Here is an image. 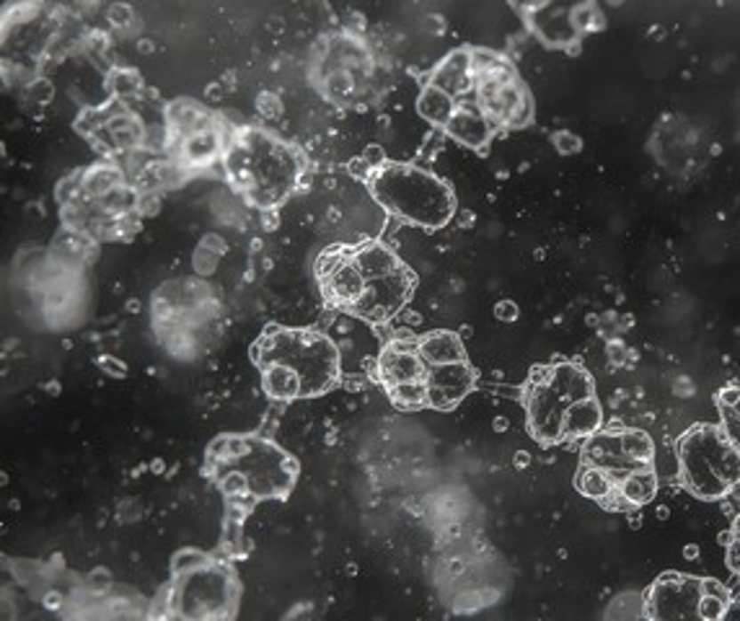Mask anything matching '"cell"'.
<instances>
[{
	"label": "cell",
	"mask_w": 740,
	"mask_h": 621,
	"mask_svg": "<svg viewBox=\"0 0 740 621\" xmlns=\"http://www.w3.org/2000/svg\"><path fill=\"white\" fill-rule=\"evenodd\" d=\"M528 461H531V456L526 451L515 453V464H518V466H528Z\"/></svg>",
	"instance_id": "50"
},
{
	"label": "cell",
	"mask_w": 740,
	"mask_h": 621,
	"mask_svg": "<svg viewBox=\"0 0 740 621\" xmlns=\"http://www.w3.org/2000/svg\"><path fill=\"white\" fill-rule=\"evenodd\" d=\"M99 367L107 373V375H112V378H122V375H127V366L122 363V360H114V358H99Z\"/></svg>",
	"instance_id": "39"
},
{
	"label": "cell",
	"mask_w": 740,
	"mask_h": 621,
	"mask_svg": "<svg viewBox=\"0 0 740 621\" xmlns=\"http://www.w3.org/2000/svg\"><path fill=\"white\" fill-rule=\"evenodd\" d=\"M683 557H686V560H696V557H699V546H696V544H688V546L683 549Z\"/></svg>",
	"instance_id": "49"
},
{
	"label": "cell",
	"mask_w": 740,
	"mask_h": 621,
	"mask_svg": "<svg viewBox=\"0 0 740 621\" xmlns=\"http://www.w3.org/2000/svg\"><path fill=\"white\" fill-rule=\"evenodd\" d=\"M60 603H62V595L60 593H50L44 598V606H47V609H57Z\"/></svg>",
	"instance_id": "48"
},
{
	"label": "cell",
	"mask_w": 740,
	"mask_h": 621,
	"mask_svg": "<svg viewBox=\"0 0 740 621\" xmlns=\"http://www.w3.org/2000/svg\"><path fill=\"white\" fill-rule=\"evenodd\" d=\"M109 572L107 569H96V572H91L88 575V588L93 591V593H101V591H107L109 588Z\"/></svg>",
	"instance_id": "41"
},
{
	"label": "cell",
	"mask_w": 740,
	"mask_h": 621,
	"mask_svg": "<svg viewBox=\"0 0 740 621\" xmlns=\"http://www.w3.org/2000/svg\"><path fill=\"white\" fill-rule=\"evenodd\" d=\"M254 360L259 366L283 363L301 375V396H318L334 386L340 375V355L334 344L318 332L280 329L264 335L254 344Z\"/></svg>",
	"instance_id": "3"
},
{
	"label": "cell",
	"mask_w": 740,
	"mask_h": 621,
	"mask_svg": "<svg viewBox=\"0 0 740 621\" xmlns=\"http://www.w3.org/2000/svg\"><path fill=\"white\" fill-rule=\"evenodd\" d=\"M370 192L389 213L422 228H443L455 213L451 187L435 173L406 164L375 171L370 176Z\"/></svg>",
	"instance_id": "1"
},
{
	"label": "cell",
	"mask_w": 740,
	"mask_h": 621,
	"mask_svg": "<svg viewBox=\"0 0 740 621\" xmlns=\"http://www.w3.org/2000/svg\"><path fill=\"white\" fill-rule=\"evenodd\" d=\"M699 619L707 621H717L722 619L728 614V601L722 598H714V595H704L702 593V601H699V609H696Z\"/></svg>",
	"instance_id": "31"
},
{
	"label": "cell",
	"mask_w": 740,
	"mask_h": 621,
	"mask_svg": "<svg viewBox=\"0 0 740 621\" xmlns=\"http://www.w3.org/2000/svg\"><path fill=\"white\" fill-rule=\"evenodd\" d=\"M241 510H236L233 512V518H228L226 520V528H223V541H226L228 546H233V544H238L241 541Z\"/></svg>",
	"instance_id": "36"
},
{
	"label": "cell",
	"mask_w": 740,
	"mask_h": 621,
	"mask_svg": "<svg viewBox=\"0 0 740 621\" xmlns=\"http://www.w3.org/2000/svg\"><path fill=\"white\" fill-rule=\"evenodd\" d=\"M184 577L187 580L173 591L176 614H181L187 619H205V617L223 614L228 598H230V585L221 569L205 567V569L189 572Z\"/></svg>",
	"instance_id": "4"
},
{
	"label": "cell",
	"mask_w": 740,
	"mask_h": 621,
	"mask_svg": "<svg viewBox=\"0 0 740 621\" xmlns=\"http://www.w3.org/2000/svg\"><path fill=\"white\" fill-rule=\"evenodd\" d=\"M471 221H474V215H471V213H463V215H461V226H463V228L469 226Z\"/></svg>",
	"instance_id": "53"
},
{
	"label": "cell",
	"mask_w": 740,
	"mask_h": 621,
	"mask_svg": "<svg viewBox=\"0 0 740 621\" xmlns=\"http://www.w3.org/2000/svg\"><path fill=\"white\" fill-rule=\"evenodd\" d=\"M417 109H420V114L425 117L427 122L446 127V125L451 122V117L455 114V109H458V101H455L454 96H448L446 91H440L438 85L430 84L425 85V91L420 93Z\"/></svg>",
	"instance_id": "22"
},
{
	"label": "cell",
	"mask_w": 740,
	"mask_h": 621,
	"mask_svg": "<svg viewBox=\"0 0 740 621\" xmlns=\"http://www.w3.org/2000/svg\"><path fill=\"white\" fill-rule=\"evenodd\" d=\"M546 381L567 404H575V401H583V399L593 396V378L583 367L572 366V363L549 367Z\"/></svg>",
	"instance_id": "16"
},
{
	"label": "cell",
	"mask_w": 740,
	"mask_h": 621,
	"mask_svg": "<svg viewBox=\"0 0 740 621\" xmlns=\"http://www.w3.org/2000/svg\"><path fill=\"white\" fill-rule=\"evenodd\" d=\"M575 484H577V489L585 495V497H591V500H606L608 495H611V489L616 487V481H614V477L608 474V472H603V469H598V466H585L583 472H580V477L575 480Z\"/></svg>",
	"instance_id": "25"
},
{
	"label": "cell",
	"mask_w": 740,
	"mask_h": 621,
	"mask_svg": "<svg viewBox=\"0 0 740 621\" xmlns=\"http://www.w3.org/2000/svg\"><path fill=\"white\" fill-rule=\"evenodd\" d=\"M107 141V150H133L145 141L142 125L127 112H117L107 119V125L96 133Z\"/></svg>",
	"instance_id": "17"
},
{
	"label": "cell",
	"mask_w": 740,
	"mask_h": 621,
	"mask_svg": "<svg viewBox=\"0 0 740 621\" xmlns=\"http://www.w3.org/2000/svg\"><path fill=\"white\" fill-rule=\"evenodd\" d=\"M619 489H622L629 505H648L657 495V477L648 466H639L619 481Z\"/></svg>",
	"instance_id": "23"
},
{
	"label": "cell",
	"mask_w": 740,
	"mask_h": 621,
	"mask_svg": "<svg viewBox=\"0 0 740 621\" xmlns=\"http://www.w3.org/2000/svg\"><path fill=\"white\" fill-rule=\"evenodd\" d=\"M531 119H534V104H531V96H528V99L515 109V114H512L505 125H508V127H526Z\"/></svg>",
	"instance_id": "35"
},
{
	"label": "cell",
	"mask_w": 740,
	"mask_h": 621,
	"mask_svg": "<svg viewBox=\"0 0 740 621\" xmlns=\"http://www.w3.org/2000/svg\"><path fill=\"white\" fill-rule=\"evenodd\" d=\"M117 187H122V171L114 166H96L84 173V192L88 198H104Z\"/></svg>",
	"instance_id": "26"
},
{
	"label": "cell",
	"mask_w": 740,
	"mask_h": 621,
	"mask_svg": "<svg viewBox=\"0 0 740 621\" xmlns=\"http://www.w3.org/2000/svg\"><path fill=\"white\" fill-rule=\"evenodd\" d=\"M261 370H264L261 386L272 399L290 401V399L301 396V375L293 367L283 366V363H272V366H264Z\"/></svg>",
	"instance_id": "21"
},
{
	"label": "cell",
	"mask_w": 740,
	"mask_h": 621,
	"mask_svg": "<svg viewBox=\"0 0 740 621\" xmlns=\"http://www.w3.org/2000/svg\"><path fill=\"white\" fill-rule=\"evenodd\" d=\"M378 378L386 389L406 381H425L427 363L420 355V339H391L378 358Z\"/></svg>",
	"instance_id": "10"
},
{
	"label": "cell",
	"mask_w": 740,
	"mask_h": 621,
	"mask_svg": "<svg viewBox=\"0 0 740 621\" xmlns=\"http://www.w3.org/2000/svg\"><path fill=\"white\" fill-rule=\"evenodd\" d=\"M728 567L740 575V538H733V544L728 546Z\"/></svg>",
	"instance_id": "46"
},
{
	"label": "cell",
	"mask_w": 740,
	"mask_h": 621,
	"mask_svg": "<svg viewBox=\"0 0 740 621\" xmlns=\"http://www.w3.org/2000/svg\"><path fill=\"white\" fill-rule=\"evenodd\" d=\"M112 85L117 96H133L142 88V78L135 70H117L112 76Z\"/></svg>",
	"instance_id": "30"
},
{
	"label": "cell",
	"mask_w": 740,
	"mask_h": 621,
	"mask_svg": "<svg viewBox=\"0 0 740 621\" xmlns=\"http://www.w3.org/2000/svg\"><path fill=\"white\" fill-rule=\"evenodd\" d=\"M702 593L714 595V598H722V601H728V603H730V591H728L720 580H714V577H704V580H702Z\"/></svg>",
	"instance_id": "38"
},
{
	"label": "cell",
	"mask_w": 740,
	"mask_h": 621,
	"mask_svg": "<svg viewBox=\"0 0 740 621\" xmlns=\"http://www.w3.org/2000/svg\"><path fill=\"white\" fill-rule=\"evenodd\" d=\"M738 401H740L738 386H730V389H725V391H720V394H717V404H720V407H736Z\"/></svg>",
	"instance_id": "45"
},
{
	"label": "cell",
	"mask_w": 740,
	"mask_h": 621,
	"mask_svg": "<svg viewBox=\"0 0 740 621\" xmlns=\"http://www.w3.org/2000/svg\"><path fill=\"white\" fill-rule=\"evenodd\" d=\"M733 536L740 538V515H736V520H733Z\"/></svg>",
	"instance_id": "54"
},
{
	"label": "cell",
	"mask_w": 740,
	"mask_h": 621,
	"mask_svg": "<svg viewBox=\"0 0 740 621\" xmlns=\"http://www.w3.org/2000/svg\"><path fill=\"white\" fill-rule=\"evenodd\" d=\"M352 262L363 272L366 283L368 280H378V278H386V275H394V272H398L404 267L397 259V254L389 246H383V244H366V246L355 249L352 252Z\"/></svg>",
	"instance_id": "19"
},
{
	"label": "cell",
	"mask_w": 740,
	"mask_h": 621,
	"mask_svg": "<svg viewBox=\"0 0 740 621\" xmlns=\"http://www.w3.org/2000/svg\"><path fill=\"white\" fill-rule=\"evenodd\" d=\"M420 355H422L427 367H435L448 366V363H463L466 352H463V344H461L455 332L440 329V332H432V335L420 339Z\"/></svg>",
	"instance_id": "18"
},
{
	"label": "cell",
	"mask_w": 740,
	"mask_h": 621,
	"mask_svg": "<svg viewBox=\"0 0 740 621\" xmlns=\"http://www.w3.org/2000/svg\"><path fill=\"white\" fill-rule=\"evenodd\" d=\"M230 179L246 190V195L259 207H272L293 190L298 179V164L293 153L259 133L244 135L226 156Z\"/></svg>",
	"instance_id": "2"
},
{
	"label": "cell",
	"mask_w": 740,
	"mask_h": 621,
	"mask_svg": "<svg viewBox=\"0 0 740 621\" xmlns=\"http://www.w3.org/2000/svg\"><path fill=\"white\" fill-rule=\"evenodd\" d=\"M446 133L466 148H482L492 135V122L487 119V114L482 109L469 107V104H458L451 122L446 125Z\"/></svg>",
	"instance_id": "14"
},
{
	"label": "cell",
	"mask_w": 740,
	"mask_h": 621,
	"mask_svg": "<svg viewBox=\"0 0 740 621\" xmlns=\"http://www.w3.org/2000/svg\"><path fill=\"white\" fill-rule=\"evenodd\" d=\"M554 148H557V153H562V156H572V153H580L583 141H580L577 135H572V133H557V135H554Z\"/></svg>",
	"instance_id": "34"
},
{
	"label": "cell",
	"mask_w": 740,
	"mask_h": 621,
	"mask_svg": "<svg viewBox=\"0 0 740 621\" xmlns=\"http://www.w3.org/2000/svg\"><path fill=\"white\" fill-rule=\"evenodd\" d=\"M733 531H728V534H720V544H725V546H730L733 544Z\"/></svg>",
	"instance_id": "52"
},
{
	"label": "cell",
	"mask_w": 740,
	"mask_h": 621,
	"mask_svg": "<svg viewBox=\"0 0 740 621\" xmlns=\"http://www.w3.org/2000/svg\"><path fill=\"white\" fill-rule=\"evenodd\" d=\"M495 316H497L500 321H515V319H518V306H515L512 301H500V303L495 306Z\"/></svg>",
	"instance_id": "42"
},
{
	"label": "cell",
	"mask_w": 740,
	"mask_h": 621,
	"mask_svg": "<svg viewBox=\"0 0 740 621\" xmlns=\"http://www.w3.org/2000/svg\"><path fill=\"white\" fill-rule=\"evenodd\" d=\"M316 275H318L324 295L329 298L332 306L350 310L366 293V278L358 270V264L352 262L350 249H342V246L326 249L318 256Z\"/></svg>",
	"instance_id": "5"
},
{
	"label": "cell",
	"mask_w": 740,
	"mask_h": 621,
	"mask_svg": "<svg viewBox=\"0 0 740 621\" xmlns=\"http://www.w3.org/2000/svg\"><path fill=\"white\" fill-rule=\"evenodd\" d=\"M363 161L368 164L370 171H381L386 166V150L381 145H368L363 153Z\"/></svg>",
	"instance_id": "37"
},
{
	"label": "cell",
	"mask_w": 740,
	"mask_h": 621,
	"mask_svg": "<svg viewBox=\"0 0 740 621\" xmlns=\"http://www.w3.org/2000/svg\"><path fill=\"white\" fill-rule=\"evenodd\" d=\"M259 112L267 114V117L280 114V104H278V99H275L272 93H261V96H259Z\"/></svg>",
	"instance_id": "44"
},
{
	"label": "cell",
	"mask_w": 740,
	"mask_h": 621,
	"mask_svg": "<svg viewBox=\"0 0 740 621\" xmlns=\"http://www.w3.org/2000/svg\"><path fill=\"white\" fill-rule=\"evenodd\" d=\"M567 401L557 394L549 381L546 373L539 381H534L528 386L526 396V409H528V424L534 430V435L543 443H554L562 438V427H565V412H567Z\"/></svg>",
	"instance_id": "8"
},
{
	"label": "cell",
	"mask_w": 740,
	"mask_h": 621,
	"mask_svg": "<svg viewBox=\"0 0 740 621\" xmlns=\"http://www.w3.org/2000/svg\"><path fill=\"white\" fill-rule=\"evenodd\" d=\"M608 360H611V366H622V363H624L626 347L622 342H611V344H608Z\"/></svg>",
	"instance_id": "47"
},
{
	"label": "cell",
	"mask_w": 740,
	"mask_h": 621,
	"mask_svg": "<svg viewBox=\"0 0 740 621\" xmlns=\"http://www.w3.org/2000/svg\"><path fill=\"white\" fill-rule=\"evenodd\" d=\"M474 81L477 78L471 70V52H466V50H458L454 55L446 57L432 76V85H438L440 91H446L454 99L466 93L474 85Z\"/></svg>",
	"instance_id": "15"
},
{
	"label": "cell",
	"mask_w": 740,
	"mask_h": 621,
	"mask_svg": "<svg viewBox=\"0 0 740 621\" xmlns=\"http://www.w3.org/2000/svg\"><path fill=\"white\" fill-rule=\"evenodd\" d=\"M600 420H603V409H600L596 396L575 401V404H569L567 412H565L562 438H591L593 432H598Z\"/></svg>",
	"instance_id": "20"
},
{
	"label": "cell",
	"mask_w": 740,
	"mask_h": 621,
	"mask_svg": "<svg viewBox=\"0 0 740 621\" xmlns=\"http://www.w3.org/2000/svg\"><path fill=\"white\" fill-rule=\"evenodd\" d=\"M477 373L466 363H448V366H435L427 370V404L435 409H454L461 404V399L474 389Z\"/></svg>",
	"instance_id": "9"
},
{
	"label": "cell",
	"mask_w": 740,
	"mask_h": 621,
	"mask_svg": "<svg viewBox=\"0 0 740 621\" xmlns=\"http://www.w3.org/2000/svg\"><path fill=\"white\" fill-rule=\"evenodd\" d=\"M495 430H497V432H505V430H508V420H505V417H497V420H495Z\"/></svg>",
	"instance_id": "51"
},
{
	"label": "cell",
	"mask_w": 740,
	"mask_h": 621,
	"mask_svg": "<svg viewBox=\"0 0 740 621\" xmlns=\"http://www.w3.org/2000/svg\"><path fill=\"white\" fill-rule=\"evenodd\" d=\"M109 21L114 27H127L133 21V8L130 5H112L109 8Z\"/></svg>",
	"instance_id": "40"
},
{
	"label": "cell",
	"mask_w": 740,
	"mask_h": 621,
	"mask_svg": "<svg viewBox=\"0 0 740 621\" xmlns=\"http://www.w3.org/2000/svg\"><path fill=\"white\" fill-rule=\"evenodd\" d=\"M679 461H681L683 481H686V487L696 497H702V500H720V497H725L730 492V484L714 474L710 461L704 458V453L694 443L691 435H686L681 443H679Z\"/></svg>",
	"instance_id": "11"
},
{
	"label": "cell",
	"mask_w": 740,
	"mask_h": 621,
	"mask_svg": "<svg viewBox=\"0 0 740 621\" xmlns=\"http://www.w3.org/2000/svg\"><path fill=\"white\" fill-rule=\"evenodd\" d=\"M389 396L398 409H420L427 404V383L425 381H406L389 386Z\"/></svg>",
	"instance_id": "28"
},
{
	"label": "cell",
	"mask_w": 740,
	"mask_h": 621,
	"mask_svg": "<svg viewBox=\"0 0 740 621\" xmlns=\"http://www.w3.org/2000/svg\"><path fill=\"white\" fill-rule=\"evenodd\" d=\"M221 489H223L226 497H244V495L252 489L249 474H244V472H230V474H226V480L221 481Z\"/></svg>",
	"instance_id": "32"
},
{
	"label": "cell",
	"mask_w": 740,
	"mask_h": 621,
	"mask_svg": "<svg viewBox=\"0 0 740 621\" xmlns=\"http://www.w3.org/2000/svg\"><path fill=\"white\" fill-rule=\"evenodd\" d=\"M28 93L34 99H39V104H47L52 99V85L47 84V81H36V84L28 88Z\"/></svg>",
	"instance_id": "43"
},
{
	"label": "cell",
	"mask_w": 740,
	"mask_h": 621,
	"mask_svg": "<svg viewBox=\"0 0 740 621\" xmlns=\"http://www.w3.org/2000/svg\"><path fill=\"white\" fill-rule=\"evenodd\" d=\"M218 150H221V138H218L215 130L192 133L181 145V156L189 166H202V164L213 161Z\"/></svg>",
	"instance_id": "24"
},
{
	"label": "cell",
	"mask_w": 740,
	"mask_h": 621,
	"mask_svg": "<svg viewBox=\"0 0 740 621\" xmlns=\"http://www.w3.org/2000/svg\"><path fill=\"white\" fill-rule=\"evenodd\" d=\"M205 567H210V560H207V554H202V552H197V549H184V552H179L176 557H173V562H171V569H173V575H189V572H197V569H205Z\"/></svg>",
	"instance_id": "29"
},
{
	"label": "cell",
	"mask_w": 740,
	"mask_h": 621,
	"mask_svg": "<svg viewBox=\"0 0 740 621\" xmlns=\"http://www.w3.org/2000/svg\"><path fill=\"white\" fill-rule=\"evenodd\" d=\"M694 438V443L702 448L704 458L710 461L714 474L722 481H728L730 487L740 481V451L728 440L725 430L717 424H699L688 432Z\"/></svg>",
	"instance_id": "12"
},
{
	"label": "cell",
	"mask_w": 740,
	"mask_h": 621,
	"mask_svg": "<svg viewBox=\"0 0 740 621\" xmlns=\"http://www.w3.org/2000/svg\"><path fill=\"white\" fill-rule=\"evenodd\" d=\"M583 456L591 466L608 472L616 484L624 480L629 472L642 466V464H637L626 456L624 448H622V435H616V432H598V435L593 432L588 438L585 448H583Z\"/></svg>",
	"instance_id": "13"
},
{
	"label": "cell",
	"mask_w": 740,
	"mask_h": 621,
	"mask_svg": "<svg viewBox=\"0 0 740 621\" xmlns=\"http://www.w3.org/2000/svg\"><path fill=\"white\" fill-rule=\"evenodd\" d=\"M702 580L691 575H679L676 580H655L648 593L645 617L650 619H694L699 617Z\"/></svg>",
	"instance_id": "6"
},
{
	"label": "cell",
	"mask_w": 740,
	"mask_h": 621,
	"mask_svg": "<svg viewBox=\"0 0 740 621\" xmlns=\"http://www.w3.org/2000/svg\"><path fill=\"white\" fill-rule=\"evenodd\" d=\"M412 287H414V275L406 267H401L394 275L368 280L366 283V293L360 295V301L350 310L358 313L360 319H368V321L381 324V321L391 319L394 313L404 309V303L412 295Z\"/></svg>",
	"instance_id": "7"
},
{
	"label": "cell",
	"mask_w": 740,
	"mask_h": 621,
	"mask_svg": "<svg viewBox=\"0 0 740 621\" xmlns=\"http://www.w3.org/2000/svg\"><path fill=\"white\" fill-rule=\"evenodd\" d=\"M622 448L631 461H637L642 466H648L653 461L655 443L645 430H624L622 432Z\"/></svg>",
	"instance_id": "27"
},
{
	"label": "cell",
	"mask_w": 740,
	"mask_h": 621,
	"mask_svg": "<svg viewBox=\"0 0 740 621\" xmlns=\"http://www.w3.org/2000/svg\"><path fill=\"white\" fill-rule=\"evenodd\" d=\"M572 24H575V28H583V31H593V28L603 27L596 5H580L577 11H572Z\"/></svg>",
	"instance_id": "33"
}]
</instances>
